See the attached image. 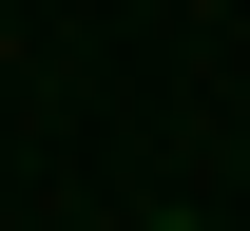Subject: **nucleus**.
<instances>
[{"label": "nucleus", "mask_w": 250, "mask_h": 231, "mask_svg": "<svg viewBox=\"0 0 250 231\" xmlns=\"http://www.w3.org/2000/svg\"><path fill=\"white\" fill-rule=\"evenodd\" d=\"M154 231H173V212H154Z\"/></svg>", "instance_id": "obj_1"}]
</instances>
